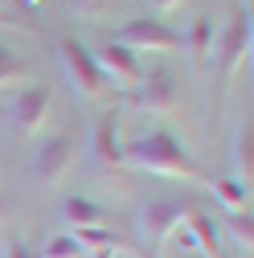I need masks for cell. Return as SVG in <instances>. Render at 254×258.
I'll use <instances>...</instances> for the list:
<instances>
[{
	"label": "cell",
	"instance_id": "15",
	"mask_svg": "<svg viewBox=\"0 0 254 258\" xmlns=\"http://www.w3.org/2000/svg\"><path fill=\"white\" fill-rule=\"evenodd\" d=\"M230 164H234V180H242L250 188V176H254V127L250 119L234 127V140H230Z\"/></svg>",
	"mask_w": 254,
	"mask_h": 258
},
{
	"label": "cell",
	"instance_id": "6",
	"mask_svg": "<svg viewBox=\"0 0 254 258\" xmlns=\"http://www.w3.org/2000/svg\"><path fill=\"white\" fill-rule=\"evenodd\" d=\"M111 41L127 45L132 53H176L180 49V33L168 21H160V17H136V21H127V25H119L111 33Z\"/></svg>",
	"mask_w": 254,
	"mask_h": 258
},
{
	"label": "cell",
	"instance_id": "17",
	"mask_svg": "<svg viewBox=\"0 0 254 258\" xmlns=\"http://www.w3.org/2000/svg\"><path fill=\"white\" fill-rule=\"evenodd\" d=\"M29 74H33V61H29V57H17L9 45H0V90L25 82Z\"/></svg>",
	"mask_w": 254,
	"mask_h": 258
},
{
	"label": "cell",
	"instance_id": "25",
	"mask_svg": "<svg viewBox=\"0 0 254 258\" xmlns=\"http://www.w3.org/2000/svg\"><path fill=\"white\" fill-rule=\"evenodd\" d=\"M25 5H41V0H25Z\"/></svg>",
	"mask_w": 254,
	"mask_h": 258
},
{
	"label": "cell",
	"instance_id": "1",
	"mask_svg": "<svg viewBox=\"0 0 254 258\" xmlns=\"http://www.w3.org/2000/svg\"><path fill=\"white\" fill-rule=\"evenodd\" d=\"M123 164H132L140 172L152 176H172V180H201L205 172L197 168V160L188 156V148L168 132V127H148V132H136L123 144Z\"/></svg>",
	"mask_w": 254,
	"mask_h": 258
},
{
	"label": "cell",
	"instance_id": "21",
	"mask_svg": "<svg viewBox=\"0 0 254 258\" xmlns=\"http://www.w3.org/2000/svg\"><path fill=\"white\" fill-rule=\"evenodd\" d=\"M148 5H152L156 13H160V17H164V13H172V9H180V5H184V0H148Z\"/></svg>",
	"mask_w": 254,
	"mask_h": 258
},
{
	"label": "cell",
	"instance_id": "19",
	"mask_svg": "<svg viewBox=\"0 0 254 258\" xmlns=\"http://www.w3.org/2000/svg\"><path fill=\"white\" fill-rule=\"evenodd\" d=\"M37 258H82V246L74 242V234H53L41 250H33Z\"/></svg>",
	"mask_w": 254,
	"mask_h": 258
},
{
	"label": "cell",
	"instance_id": "13",
	"mask_svg": "<svg viewBox=\"0 0 254 258\" xmlns=\"http://www.w3.org/2000/svg\"><path fill=\"white\" fill-rule=\"evenodd\" d=\"M184 230L193 234V242H197V254H205V258H226V250H221V234H217L213 217H209L201 205H188Z\"/></svg>",
	"mask_w": 254,
	"mask_h": 258
},
{
	"label": "cell",
	"instance_id": "18",
	"mask_svg": "<svg viewBox=\"0 0 254 258\" xmlns=\"http://www.w3.org/2000/svg\"><path fill=\"white\" fill-rule=\"evenodd\" d=\"M226 225H230V234H234V242L250 254V246H254V217H250V209H238V213H226Z\"/></svg>",
	"mask_w": 254,
	"mask_h": 258
},
{
	"label": "cell",
	"instance_id": "10",
	"mask_svg": "<svg viewBox=\"0 0 254 258\" xmlns=\"http://www.w3.org/2000/svg\"><path fill=\"white\" fill-rule=\"evenodd\" d=\"M94 61H99L103 78H107L115 90H132V86L144 78L140 57H136L132 49H127V45H119V41H107L103 49H94Z\"/></svg>",
	"mask_w": 254,
	"mask_h": 258
},
{
	"label": "cell",
	"instance_id": "3",
	"mask_svg": "<svg viewBox=\"0 0 254 258\" xmlns=\"http://www.w3.org/2000/svg\"><path fill=\"white\" fill-rule=\"evenodd\" d=\"M209 61H213V74H217L221 90L242 74V66L250 61V13H246V9H238V13L226 21V29L213 37Z\"/></svg>",
	"mask_w": 254,
	"mask_h": 258
},
{
	"label": "cell",
	"instance_id": "2",
	"mask_svg": "<svg viewBox=\"0 0 254 258\" xmlns=\"http://www.w3.org/2000/svg\"><path fill=\"white\" fill-rule=\"evenodd\" d=\"M57 57H61V70H66V78H70L78 99H86V103H111L115 86L103 78L90 45H82L78 37H61L57 41Z\"/></svg>",
	"mask_w": 254,
	"mask_h": 258
},
{
	"label": "cell",
	"instance_id": "27",
	"mask_svg": "<svg viewBox=\"0 0 254 258\" xmlns=\"http://www.w3.org/2000/svg\"><path fill=\"white\" fill-rule=\"evenodd\" d=\"M29 258H37V254H29Z\"/></svg>",
	"mask_w": 254,
	"mask_h": 258
},
{
	"label": "cell",
	"instance_id": "26",
	"mask_svg": "<svg viewBox=\"0 0 254 258\" xmlns=\"http://www.w3.org/2000/svg\"><path fill=\"white\" fill-rule=\"evenodd\" d=\"M250 5H254V0H246V13H250Z\"/></svg>",
	"mask_w": 254,
	"mask_h": 258
},
{
	"label": "cell",
	"instance_id": "5",
	"mask_svg": "<svg viewBox=\"0 0 254 258\" xmlns=\"http://www.w3.org/2000/svg\"><path fill=\"white\" fill-rule=\"evenodd\" d=\"M127 107L132 111H148V115H172L180 107V82L168 66L144 70V78L127 90Z\"/></svg>",
	"mask_w": 254,
	"mask_h": 258
},
{
	"label": "cell",
	"instance_id": "12",
	"mask_svg": "<svg viewBox=\"0 0 254 258\" xmlns=\"http://www.w3.org/2000/svg\"><path fill=\"white\" fill-rule=\"evenodd\" d=\"M57 217L70 225V234L74 230H94V225H111V213L99 201H90V197H66L61 209H57Z\"/></svg>",
	"mask_w": 254,
	"mask_h": 258
},
{
	"label": "cell",
	"instance_id": "14",
	"mask_svg": "<svg viewBox=\"0 0 254 258\" xmlns=\"http://www.w3.org/2000/svg\"><path fill=\"white\" fill-rule=\"evenodd\" d=\"M74 242L82 246V254L90 258H119L127 250V242L111 230V225H94V230H74Z\"/></svg>",
	"mask_w": 254,
	"mask_h": 258
},
{
	"label": "cell",
	"instance_id": "11",
	"mask_svg": "<svg viewBox=\"0 0 254 258\" xmlns=\"http://www.w3.org/2000/svg\"><path fill=\"white\" fill-rule=\"evenodd\" d=\"M180 49H184V57H188V66H193L197 74H205L209 53H213V21H209V17H193L188 33H180Z\"/></svg>",
	"mask_w": 254,
	"mask_h": 258
},
{
	"label": "cell",
	"instance_id": "4",
	"mask_svg": "<svg viewBox=\"0 0 254 258\" xmlns=\"http://www.w3.org/2000/svg\"><path fill=\"white\" fill-rule=\"evenodd\" d=\"M188 205H193V201H180V197H152V201L140 205L136 238H140L144 254H148V250H160V246L180 230L184 217H188Z\"/></svg>",
	"mask_w": 254,
	"mask_h": 258
},
{
	"label": "cell",
	"instance_id": "7",
	"mask_svg": "<svg viewBox=\"0 0 254 258\" xmlns=\"http://www.w3.org/2000/svg\"><path fill=\"white\" fill-rule=\"evenodd\" d=\"M78 160V136L74 132H57L49 136L37 152H33V164H29V172H33V180L41 188H57L61 180H66V172L74 168Z\"/></svg>",
	"mask_w": 254,
	"mask_h": 258
},
{
	"label": "cell",
	"instance_id": "20",
	"mask_svg": "<svg viewBox=\"0 0 254 258\" xmlns=\"http://www.w3.org/2000/svg\"><path fill=\"white\" fill-rule=\"evenodd\" d=\"M111 5H115V0H70V9H74L82 21H99V17H107Z\"/></svg>",
	"mask_w": 254,
	"mask_h": 258
},
{
	"label": "cell",
	"instance_id": "23",
	"mask_svg": "<svg viewBox=\"0 0 254 258\" xmlns=\"http://www.w3.org/2000/svg\"><path fill=\"white\" fill-rule=\"evenodd\" d=\"M0 217H9V205H5V201H0Z\"/></svg>",
	"mask_w": 254,
	"mask_h": 258
},
{
	"label": "cell",
	"instance_id": "22",
	"mask_svg": "<svg viewBox=\"0 0 254 258\" xmlns=\"http://www.w3.org/2000/svg\"><path fill=\"white\" fill-rule=\"evenodd\" d=\"M33 250H29L25 242H9V250H5V258H29Z\"/></svg>",
	"mask_w": 254,
	"mask_h": 258
},
{
	"label": "cell",
	"instance_id": "8",
	"mask_svg": "<svg viewBox=\"0 0 254 258\" xmlns=\"http://www.w3.org/2000/svg\"><path fill=\"white\" fill-rule=\"evenodd\" d=\"M49 107H53V94H49V86H41V82H33V86H25V90H17L13 99L0 107V115L9 119V127L17 136H37L41 132V123H45V115H49Z\"/></svg>",
	"mask_w": 254,
	"mask_h": 258
},
{
	"label": "cell",
	"instance_id": "16",
	"mask_svg": "<svg viewBox=\"0 0 254 258\" xmlns=\"http://www.w3.org/2000/svg\"><path fill=\"white\" fill-rule=\"evenodd\" d=\"M205 188L221 201L226 213H238V209H250V188L234 176H205Z\"/></svg>",
	"mask_w": 254,
	"mask_h": 258
},
{
	"label": "cell",
	"instance_id": "24",
	"mask_svg": "<svg viewBox=\"0 0 254 258\" xmlns=\"http://www.w3.org/2000/svg\"><path fill=\"white\" fill-rule=\"evenodd\" d=\"M0 25H13V21H9V17H5V13H0Z\"/></svg>",
	"mask_w": 254,
	"mask_h": 258
},
{
	"label": "cell",
	"instance_id": "9",
	"mask_svg": "<svg viewBox=\"0 0 254 258\" xmlns=\"http://www.w3.org/2000/svg\"><path fill=\"white\" fill-rule=\"evenodd\" d=\"M90 164L99 172H111L123 164V140H119V111L107 107L99 119H94V132H90Z\"/></svg>",
	"mask_w": 254,
	"mask_h": 258
}]
</instances>
